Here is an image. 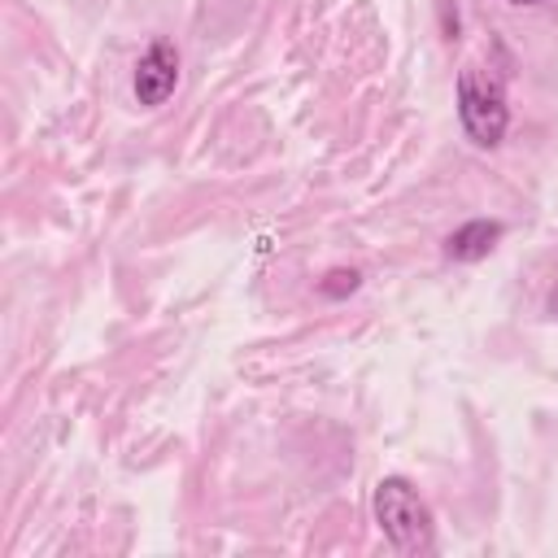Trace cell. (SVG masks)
Segmentation results:
<instances>
[{
	"mask_svg": "<svg viewBox=\"0 0 558 558\" xmlns=\"http://www.w3.org/2000/svg\"><path fill=\"white\" fill-rule=\"evenodd\" d=\"M357 283H362V275H357V270L336 266V270H327V275L318 279V292H323L327 301H344L349 292H357Z\"/></svg>",
	"mask_w": 558,
	"mask_h": 558,
	"instance_id": "5b68a950",
	"label": "cell"
},
{
	"mask_svg": "<svg viewBox=\"0 0 558 558\" xmlns=\"http://www.w3.org/2000/svg\"><path fill=\"white\" fill-rule=\"evenodd\" d=\"M549 314H558V283H554V292H549Z\"/></svg>",
	"mask_w": 558,
	"mask_h": 558,
	"instance_id": "8992f818",
	"label": "cell"
},
{
	"mask_svg": "<svg viewBox=\"0 0 558 558\" xmlns=\"http://www.w3.org/2000/svg\"><path fill=\"white\" fill-rule=\"evenodd\" d=\"M375 523L384 532V541L405 554V558H418V554H432L436 549V523H432V510L427 501L418 497V488L405 480V475H384L375 484Z\"/></svg>",
	"mask_w": 558,
	"mask_h": 558,
	"instance_id": "6da1fadb",
	"label": "cell"
},
{
	"mask_svg": "<svg viewBox=\"0 0 558 558\" xmlns=\"http://www.w3.org/2000/svg\"><path fill=\"white\" fill-rule=\"evenodd\" d=\"M501 231H506V227H501L497 218H471V222H462L458 231H449L445 257H449V262H480V257H488V253L497 248Z\"/></svg>",
	"mask_w": 558,
	"mask_h": 558,
	"instance_id": "277c9868",
	"label": "cell"
},
{
	"mask_svg": "<svg viewBox=\"0 0 558 558\" xmlns=\"http://www.w3.org/2000/svg\"><path fill=\"white\" fill-rule=\"evenodd\" d=\"M179 87V48L170 39H153L135 61V100L144 109H157Z\"/></svg>",
	"mask_w": 558,
	"mask_h": 558,
	"instance_id": "3957f363",
	"label": "cell"
},
{
	"mask_svg": "<svg viewBox=\"0 0 558 558\" xmlns=\"http://www.w3.org/2000/svg\"><path fill=\"white\" fill-rule=\"evenodd\" d=\"M510 4H541V0H510Z\"/></svg>",
	"mask_w": 558,
	"mask_h": 558,
	"instance_id": "52a82bcc",
	"label": "cell"
},
{
	"mask_svg": "<svg viewBox=\"0 0 558 558\" xmlns=\"http://www.w3.org/2000/svg\"><path fill=\"white\" fill-rule=\"evenodd\" d=\"M458 122L466 131L471 144L480 148H497L510 131V105H506V87L497 74L466 65L458 70Z\"/></svg>",
	"mask_w": 558,
	"mask_h": 558,
	"instance_id": "7a4b0ae2",
	"label": "cell"
}]
</instances>
